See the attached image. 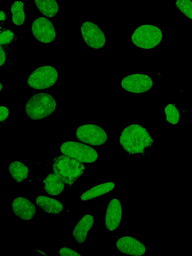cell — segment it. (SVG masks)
I'll return each instance as SVG.
<instances>
[{
    "label": "cell",
    "instance_id": "1",
    "mask_svg": "<svg viewBox=\"0 0 192 256\" xmlns=\"http://www.w3.org/2000/svg\"><path fill=\"white\" fill-rule=\"evenodd\" d=\"M119 141L124 150L130 154H142L154 142L146 130L138 124H130L124 128Z\"/></svg>",
    "mask_w": 192,
    "mask_h": 256
},
{
    "label": "cell",
    "instance_id": "2",
    "mask_svg": "<svg viewBox=\"0 0 192 256\" xmlns=\"http://www.w3.org/2000/svg\"><path fill=\"white\" fill-rule=\"evenodd\" d=\"M52 168L53 172L68 187L74 184L86 168L83 162L65 154L54 158Z\"/></svg>",
    "mask_w": 192,
    "mask_h": 256
},
{
    "label": "cell",
    "instance_id": "3",
    "mask_svg": "<svg viewBox=\"0 0 192 256\" xmlns=\"http://www.w3.org/2000/svg\"><path fill=\"white\" fill-rule=\"evenodd\" d=\"M56 102L54 97L47 92L32 95L27 101L25 111L31 120H42L51 116L55 111Z\"/></svg>",
    "mask_w": 192,
    "mask_h": 256
},
{
    "label": "cell",
    "instance_id": "4",
    "mask_svg": "<svg viewBox=\"0 0 192 256\" xmlns=\"http://www.w3.org/2000/svg\"><path fill=\"white\" fill-rule=\"evenodd\" d=\"M160 29L153 25L144 24L137 28L134 32L131 40L137 47L150 50L155 48L162 40Z\"/></svg>",
    "mask_w": 192,
    "mask_h": 256
},
{
    "label": "cell",
    "instance_id": "5",
    "mask_svg": "<svg viewBox=\"0 0 192 256\" xmlns=\"http://www.w3.org/2000/svg\"><path fill=\"white\" fill-rule=\"evenodd\" d=\"M58 78V74L54 67L44 66L37 68L30 74L27 83L34 89H48L55 84Z\"/></svg>",
    "mask_w": 192,
    "mask_h": 256
},
{
    "label": "cell",
    "instance_id": "6",
    "mask_svg": "<svg viewBox=\"0 0 192 256\" xmlns=\"http://www.w3.org/2000/svg\"><path fill=\"white\" fill-rule=\"evenodd\" d=\"M60 151L63 154L88 164L95 162L98 158V154L94 148L76 141L64 142L60 147Z\"/></svg>",
    "mask_w": 192,
    "mask_h": 256
},
{
    "label": "cell",
    "instance_id": "7",
    "mask_svg": "<svg viewBox=\"0 0 192 256\" xmlns=\"http://www.w3.org/2000/svg\"><path fill=\"white\" fill-rule=\"evenodd\" d=\"M76 136L80 141L93 146H100L106 141V132L100 126L92 124H82L76 131Z\"/></svg>",
    "mask_w": 192,
    "mask_h": 256
},
{
    "label": "cell",
    "instance_id": "8",
    "mask_svg": "<svg viewBox=\"0 0 192 256\" xmlns=\"http://www.w3.org/2000/svg\"><path fill=\"white\" fill-rule=\"evenodd\" d=\"M31 30L34 38L44 44L52 42L56 36V32L52 23L46 17L36 18L31 24Z\"/></svg>",
    "mask_w": 192,
    "mask_h": 256
},
{
    "label": "cell",
    "instance_id": "9",
    "mask_svg": "<svg viewBox=\"0 0 192 256\" xmlns=\"http://www.w3.org/2000/svg\"><path fill=\"white\" fill-rule=\"evenodd\" d=\"M122 88L132 93H144L150 90L153 86L152 80L148 75L134 74L125 76L121 81Z\"/></svg>",
    "mask_w": 192,
    "mask_h": 256
},
{
    "label": "cell",
    "instance_id": "10",
    "mask_svg": "<svg viewBox=\"0 0 192 256\" xmlns=\"http://www.w3.org/2000/svg\"><path fill=\"white\" fill-rule=\"evenodd\" d=\"M80 31L84 42L89 47L99 49L104 46L105 34L95 24L84 22L80 26Z\"/></svg>",
    "mask_w": 192,
    "mask_h": 256
},
{
    "label": "cell",
    "instance_id": "11",
    "mask_svg": "<svg viewBox=\"0 0 192 256\" xmlns=\"http://www.w3.org/2000/svg\"><path fill=\"white\" fill-rule=\"evenodd\" d=\"M116 246L120 252L128 255L140 256L146 252V247L142 242L130 236L120 238L116 242Z\"/></svg>",
    "mask_w": 192,
    "mask_h": 256
},
{
    "label": "cell",
    "instance_id": "12",
    "mask_svg": "<svg viewBox=\"0 0 192 256\" xmlns=\"http://www.w3.org/2000/svg\"><path fill=\"white\" fill-rule=\"evenodd\" d=\"M12 206L14 215L24 220H30L36 214L35 206L28 199L22 196L15 198Z\"/></svg>",
    "mask_w": 192,
    "mask_h": 256
},
{
    "label": "cell",
    "instance_id": "13",
    "mask_svg": "<svg viewBox=\"0 0 192 256\" xmlns=\"http://www.w3.org/2000/svg\"><path fill=\"white\" fill-rule=\"evenodd\" d=\"M122 206L118 199L112 198L107 206L104 219V224L110 231L116 230L119 226L122 220Z\"/></svg>",
    "mask_w": 192,
    "mask_h": 256
},
{
    "label": "cell",
    "instance_id": "14",
    "mask_svg": "<svg viewBox=\"0 0 192 256\" xmlns=\"http://www.w3.org/2000/svg\"><path fill=\"white\" fill-rule=\"evenodd\" d=\"M94 219L90 214H86L78 221L72 231L75 240L82 244L86 241L87 234L93 226Z\"/></svg>",
    "mask_w": 192,
    "mask_h": 256
},
{
    "label": "cell",
    "instance_id": "15",
    "mask_svg": "<svg viewBox=\"0 0 192 256\" xmlns=\"http://www.w3.org/2000/svg\"><path fill=\"white\" fill-rule=\"evenodd\" d=\"M36 202L44 212L50 214H58L64 209V206L60 201L46 196H37Z\"/></svg>",
    "mask_w": 192,
    "mask_h": 256
},
{
    "label": "cell",
    "instance_id": "16",
    "mask_svg": "<svg viewBox=\"0 0 192 256\" xmlns=\"http://www.w3.org/2000/svg\"><path fill=\"white\" fill-rule=\"evenodd\" d=\"M63 181L54 172L49 174L44 180V188L48 194L58 196L64 188Z\"/></svg>",
    "mask_w": 192,
    "mask_h": 256
},
{
    "label": "cell",
    "instance_id": "17",
    "mask_svg": "<svg viewBox=\"0 0 192 256\" xmlns=\"http://www.w3.org/2000/svg\"><path fill=\"white\" fill-rule=\"evenodd\" d=\"M40 12L46 18L55 17L58 12V5L56 0H34Z\"/></svg>",
    "mask_w": 192,
    "mask_h": 256
},
{
    "label": "cell",
    "instance_id": "18",
    "mask_svg": "<svg viewBox=\"0 0 192 256\" xmlns=\"http://www.w3.org/2000/svg\"><path fill=\"white\" fill-rule=\"evenodd\" d=\"M114 188V184L112 182H108L97 185L83 193L81 196L82 200H88L105 194Z\"/></svg>",
    "mask_w": 192,
    "mask_h": 256
},
{
    "label": "cell",
    "instance_id": "19",
    "mask_svg": "<svg viewBox=\"0 0 192 256\" xmlns=\"http://www.w3.org/2000/svg\"><path fill=\"white\" fill-rule=\"evenodd\" d=\"M28 171L27 166L20 161L12 162L9 166V172L11 177L18 182H20L26 179Z\"/></svg>",
    "mask_w": 192,
    "mask_h": 256
},
{
    "label": "cell",
    "instance_id": "20",
    "mask_svg": "<svg viewBox=\"0 0 192 256\" xmlns=\"http://www.w3.org/2000/svg\"><path fill=\"white\" fill-rule=\"evenodd\" d=\"M24 6V4L22 2L16 0L10 6L12 22L16 26H21L24 22L26 14Z\"/></svg>",
    "mask_w": 192,
    "mask_h": 256
},
{
    "label": "cell",
    "instance_id": "21",
    "mask_svg": "<svg viewBox=\"0 0 192 256\" xmlns=\"http://www.w3.org/2000/svg\"><path fill=\"white\" fill-rule=\"evenodd\" d=\"M166 121L172 124H177L180 120L179 112L174 104H167L164 108Z\"/></svg>",
    "mask_w": 192,
    "mask_h": 256
},
{
    "label": "cell",
    "instance_id": "22",
    "mask_svg": "<svg viewBox=\"0 0 192 256\" xmlns=\"http://www.w3.org/2000/svg\"><path fill=\"white\" fill-rule=\"evenodd\" d=\"M16 34L12 32V30L6 28H0V46L5 47H8L12 44L16 40Z\"/></svg>",
    "mask_w": 192,
    "mask_h": 256
},
{
    "label": "cell",
    "instance_id": "23",
    "mask_svg": "<svg viewBox=\"0 0 192 256\" xmlns=\"http://www.w3.org/2000/svg\"><path fill=\"white\" fill-rule=\"evenodd\" d=\"M175 4L182 13L186 17L192 20V0H176Z\"/></svg>",
    "mask_w": 192,
    "mask_h": 256
},
{
    "label": "cell",
    "instance_id": "24",
    "mask_svg": "<svg viewBox=\"0 0 192 256\" xmlns=\"http://www.w3.org/2000/svg\"><path fill=\"white\" fill-rule=\"evenodd\" d=\"M59 254L62 256H81L80 254L76 251L66 247L61 248L59 250Z\"/></svg>",
    "mask_w": 192,
    "mask_h": 256
},
{
    "label": "cell",
    "instance_id": "25",
    "mask_svg": "<svg viewBox=\"0 0 192 256\" xmlns=\"http://www.w3.org/2000/svg\"><path fill=\"white\" fill-rule=\"evenodd\" d=\"M8 57L4 48L0 46V66L4 65L8 62Z\"/></svg>",
    "mask_w": 192,
    "mask_h": 256
},
{
    "label": "cell",
    "instance_id": "26",
    "mask_svg": "<svg viewBox=\"0 0 192 256\" xmlns=\"http://www.w3.org/2000/svg\"><path fill=\"white\" fill-rule=\"evenodd\" d=\"M9 115V110L8 108L5 106H0V122L4 121Z\"/></svg>",
    "mask_w": 192,
    "mask_h": 256
},
{
    "label": "cell",
    "instance_id": "27",
    "mask_svg": "<svg viewBox=\"0 0 192 256\" xmlns=\"http://www.w3.org/2000/svg\"><path fill=\"white\" fill-rule=\"evenodd\" d=\"M6 12L3 10H0V24L2 25L3 24H4L6 20Z\"/></svg>",
    "mask_w": 192,
    "mask_h": 256
},
{
    "label": "cell",
    "instance_id": "28",
    "mask_svg": "<svg viewBox=\"0 0 192 256\" xmlns=\"http://www.w3.org/2000/svg\"><path fill=\"white\" fill-rule=\"evenodd\" d=\"M2 82H0V92L2 90Z\"/></svg>",
    "mask_w": 192,
    "mask_h": 256
}]
</instances>
